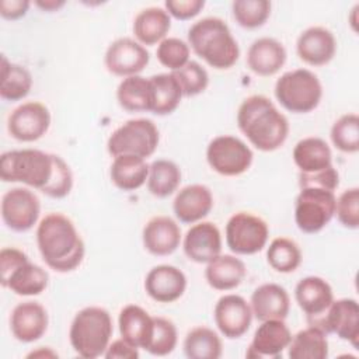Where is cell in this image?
Returning a JSON list of instances; mask_svg holds the SVG:
<instances>
[{"label":"cell","instance_id":"4","mask_svg":"<svg viewBox=\"0 0 359 359\" xmlns=\"http://www.w3.org/2000/svg\"><path fill=\"white\" fill-rule=\"evenodd\" d=\"M189 48L216 70H227L236 65L240 46L229 25L219 17H205L188 29Z\"/></svg>","mask_w":359,"mask_h":359},{"label":"cell","instance_id":"51","mask_svg":"<svg viewBox=\"0 0 359 359\" xmlns=\"http://www.w3.org/2000/svg\"><path fill=\"white\" fill-rule=\"evenodd\" d=\"M57 358V353L53 352L50 348L48 346H39V349L32 351L31 353L27 355V358Z\"/></svg>","mask_w":359,"mask_h":359},{"label":"cell","instance_id":"11","mask_svg":"<svg viewBox=\"0 0 359 359\" xmlns=\"http://www.w3.org/2000/svg\"><path fill=\"white\" fill-rule=\"evenodd\" d=\"M309 323L320 327L327 334H334L339 339L349 342L353 348H358L359 304L355 299H334L323 316L309 320Z\"/></svg>","mask_w":359,"mask_h":359},{"label":"cell","instance_id":"13","mask_svg":"<svg viewBox=\"0 0 359 359\" xmlns=\"http://www.w3.org/2000/svg\"><path fill=\"white\" fill-rule=\"evenodd\" d=\"M50 126V112L39 101L22 102L11 111L7 119V130L18 142L31 143L46 135Z\"/></svg>","mask_w":359,"mask_h":359},{"label":"cell","instance_id":"37","mask_svg":"<svg viewBox=\"0 0 359 359\" xmlns=\"http://www.w3.org/2000/svg\"><path fill=\"white\" fill-rule=\"evenodd\" d=\"M181 178L182 174L177 163L167 158L154 160L149 167L147 191L156 198H168L178 191Z\"/></svg>","mask_w":359,"mask_h":359},{"label":"cell","instance_id":"9","mask_svg":"<svg viewBox=\"0 0 359 359\" xmlns=\"http://www.w3.org/2000/svg\"><path fill=\"white\" fill-rule=\"evenodd\" d=\"M224 237L233 254L252 255L265 248L269 238V227L262 217L251 212H237L229 217Z\"/></svg>","mask_w":359,"mask_h":359},{"label":"cell","instance_id":"2","mask_svg":"<svg viewBox=\"0 0 359 359\" xmlns=\"http://www.w3.org/2000/svg\"><path fill=\"white\" fill-rule=\"evenodd\" d=\"M35 237L42 259L55 272H72L84 259V241L72 219L63 213L53 212L42 217Z\"/></svg>","mask_w":359,"mask_h":359},{"label":"cell","instance_id":"41","mask_svg":"<svg viewBox=\"0 0 359 359\" xmlns=\"http://www.w3.org/2000/svg\"><path fill=\"white\" fill-rule=\"evenodd\" d=\"M178 331L175 324L165 317H154L153 337L146 351L153 356H167L177 348Z\"/></svg>","mask_w":359,"mask_h":359},{"label":"cell","instance_id":"36","mask_svg":"<svg viewBox=\"0 0 359 359\" xmlns=\"http://www.w3.org/2000/svg\"><path fill=\"white\" fill-rule=\"evenodd\" d=\"M116 100L128 112H142L151 108V88L149 77L130 76L122 79L116 88Z\"/></svg>","mask_w":359,"mask_h":359},{"label":"cell","instance_id":"49","mask_svg":"<svg viewBox=\"0 0 359 359\" xmlns=\"http://www.w3.org/2000/svg\"><path fill=\"white\" fill-rule=\"evenodd\" d=\"M31 3L28 0H1L0 1V15L4 20H18L24 17L29 8Z\"/></svg>","mask_w":359,"mask_h":359},{"label":"cell","instance_id":"10","mask_svg":"<svg viewBox=\"0 0 359 359\" xmlns=\"http://www.w3.org/2000/svg\"><path fill=\"white\" fill-rule=\"evenodd\" d=\"M254 153L241 139L231 135L213 137L206 147L209 167L223 177H237L250 170Z\"/></svg>","mask_w":359,"mask_h":359},{"label":"cell","instance_id":"40","mask_svg":"<svg viewBox=\"0 0 359 359\" xmlns=\"http://www.w3.org/2000/svg\"><path fill=\"white\" fill-rule=\"evenodd\" d=\"M272 4L268 0H236L231 3V14L236 22L247 29L262 27L271 15Z\"/></svg>","mask_w":359,"mask_h":359},{"label":"cell","instance_id":"47","mask_svg":"<svg viewBox=\"0 0 359 359\" xmlns=\"http://www.w3.org/2000/svg\"><path fill=\"white\" fill-rule=\"evenodd\" d=\"M28 255L15 248V247H4L0 251V283H3L21 264L28 261Z\"/></svg>","mask_w":359,"mask_h":359},{"label":"cell","instance_id":"35","mask_svg":"<svg viewBox=\"0 0 359 359\" xmlns=\"http://www.w3.org/2000/svg\"><path fill=\"white\" fill-rule=\"evenodd\" d=\"M0 77V97L6 101H20L25 98L32 88L29 70L18 63L10 62L4 55H1Z\"/></svg>","mask_w":359,"mask_h":359},{"label":"cell","instance_id":"8","mask_svg":"<svg viewBox=\"0 0 359 359\" xmlns=\"http://www.w3.org/2000/svg\"><path fill=\"white\" fill-rule=\"evenodd\" d=\"M337 196L334 191L306 187L300 188L294 202V223L306 234L321 231L335 216Z\"/></svg>","mask_w":359,"mask_h":359},{"label":"cell","instance_id":"3","mask_svg":"<svg viewBox=\"0 0 359 359\" xmlns=\"http://www.w3.org/2000/svg\"><path fill=\"white\" fill-rule=\"evenodd\" d=\"M237 126L259 151H275L289 136V121L275 104L262 94L247 97L237 109Z\"/></svg>","mask_w":359,"mask_h":359},{"label":"cell","instance_id":"39","mask_svg":"<svg viewBox=\"0 0 359 359\" xmlns=\"http://www.w3.org/2000/svg\"><path fill=\"white\" fill-rule=\"evenodd\" d=\"M330 137L335 149L353 154L359 151V116L355 112L341 115L331 126Z\"/></svg>","mask_w":359,"mask_h":359},{"label":"cell","instance_id":"14","mask_svg":"<svg viewBox=\"0 0 359 359\" xmlns=\"http://www.w3.org/2000/svg\"><path fill=\"white\" fill-rule=\"evenodd\" d=\"M149 60L150 55L146 46L128 36L112 41L104 55L107 70L123 79L137 76L149 65Z\"/></svg>","mask_w":359,"mask_h":359},{"label":"cell","instance_id":"29","mask_svg":"<svg viewBox=\"0 0 359 359\" xmlns=\"http://www.w3.org/2000/svg\"><path fill=\"white\" fill-rule=\"evenodd\" d=\"M133 34L139 43L150 46L160 43L171 28V17L161 7H146L133 20Z\"/></svg>","mask_w":359,"mask_h":359},{"label":"cell","instance_id":"28","mask_svg":"<svg viewBox=\"0 0 359 359\" xmlns=\"http://www.w3.org/2000/svg\"><path fill=\"white\" fill-rule=\"evenodd\" d=\"M292 158L299 174H313L332 165L331 147L318 136L300 139L293 147Z\"/></svg>","mask_w":359,"mask_h":359},{"label":"cell","instance_id":"24","mask_svg":"<svg viewBox=\"0 0 359 359\" xmlns=\"http://www.w3.org/2000/svg\"><path fill=\"white\" fill-rule=\"evenodd\" d=\"M286 57L287 53L282 42L271 36H261L250 45L245 62L257 76L269 77L283 67Z\"/></svg>","mask_w":359,"mask_h":359},{"label":"cell","instance_id":"27","mask_svg":"<svg viewBox=\"0 0 359 359\" xmlns=\"http://www.w3.org/2000/svg\"><path fill=\"white\" fill-rule=\"evenodd\" d=\"M247 275L245 264L236 255L220 254L206 264L205 279L208 285L219 292L238 287Z\"/></svg>","mask_w":359,"mask_h":359},{"label":"cell","instance_id":"1","mask_svg":"<svg viewBox=\"0 0 359 359\" xmlns=\"http://www.w3.org/2000/svg\"><path fill=\"white\" fill-rule=\"evenodd\" d=\"M0 178L4 182H21L53 199L66 198L73 188L70 165L60 156L38 149L4 151L0 157Z\"/></svg>","mask_w":359,"mask_h":359},{"label":"cell","instance_id":"43","mask_svg":"<svg viewBox=\"0 0 359 359\" xmlns=\"http://www.w3.org/2000/svg\"><path fill=\"white\" fill-rule=\"evenodd\" d=\"M171 73L177 79L184 97L199 95L209 86V74L206 69L195 60H189L185 66Z\"/></svg>","mask_w":359,"mask_h":359},{"label":"cell","instance_id":"15","mask_svg":"<svg viewBox=\"0 0 359 359\" xmlns=\"http://www.w3.org/2000/svg\"><path fill=\"white\" fill-rule=\"evenodd\" d=\"M213 318L219 332L224 338L237 339L250 330L254 316L250 302L240 294L227 293L216 302Z\"/></svg>","mask_w":359,"mask_h":359},{"label":"cell","instance_id":"16","mask_svg":"<svg viewBox=\"0 0 359 359\" xmlns=\"http://www.w3.org/2000/svg\"><path fill=\"white\" fill-rule=\"evenodd\" d=\"M292 332L285 320H265L257 327L245 352L248 359H278L287 349Z\"/></svg>","mask_w":359,"mask_h":359},{"label":"cell","instance_id":"7","mask_svg":"<svg viewBox=\"0 0 359 359\" xmlns=\"http://www.w3.org/2000/svg\"><path fill=\"white\" fill-rule=\"evenodd\" d=\"M160 142L156 123L147 118H136L123 122L108 137L107 150L112 157L130 154L147 158L154 154Z\"/></svg>","mask_w":359,"mask_h":359},{"label":"cell","instance_id":"20","mask_svg":"<svg viewBox=\"0 0 359 359\" xmlns=\"http://www.w3.org/2000/svg\"><path fill=\"white\" fill-rule=\"evenodd\" d=\"M142 241L146 251L156 257L171 255L180 247L182 234L178 223L164 215L153 216L142 230Z\"/></svg>","mask_w":359,"mask_h":359},{"label":"cell","instance_id":"22","mask_svg":"<svg viewBox=\"0 0 359 359\" xmlns=\"http://www.w3.org/2000/svg\"><path fill=\"white\" fill-rule=\"evenodd\" d=\"M213 208V194L203 184H189L177 191L172 212L181 223L194 224L203 220Z\"/></svg>","mask_w":359,"mask_h":359},{"label":"cell","instance_id":"5","mask_svg":"<svg viewBox=\"0 0 359 359\" xmlns=\"http://www.w3.org/2000/svg\"><path fill=\"white\" fill-rule=\"evenodd\" d=\"M114 332L112 317L100 306H87L76 313L69 328L73 351L84 359L104 356Z\"/></svg>","mask_w":359,"mask_h":359},{"label":"cell","instance_id":"18","mask_svg":"<svg viewBox=\"0 0 359 359\" xmlns=\"http://www.w3.org/2000/svg\"><path fill=\"white\" fill-rule=\"evenodd\" d=\"M48 324L49 317L46 309L34 300L18 303L10 316V331L22 344H31L42 338L48 330Z\"/></svg>","mask_w":359,"mask_h":359},{"label":"cell","instance_id":"50","mask_svg":"<svg viewBox=\"0 0 359 359\" xmlns=\"http://www.w3.org/2000/svg\"><path fill=\"white\" fill-rule=\"evenodd\" d=\"M65 4H66L65 0H36V1H35V6H36L38 8H41L42 11H48V13L57 11V10H60Z\"/></svg>","mask_w":359,"mask_h":359},{"label":"cell","instance_id":"38","mask_svg":"<svg viewBox=\"0 0 359 359\" xmlns=\"http://www.w3.org/2000/svg\"><path fill=\"white\" fill-rule=\"evenodd\" d=\"M266 262L279 273L294 272L302 264V250L294 240L276 237L266 248Z\"/></svg>","mask_w":359,"mask_h":359},{"label":"cell","instance_id":"34","mask_svg":"<svg viewBox=\"0 0 359 359\" xmlns=\"http://www.w3.org/2000/svg\"><path fill=\"white\" fill-rule=\"evenodd\" d=\"M182 349L188 359H219L223 355L222 338L205 325L194 327L187 332Z\"/></svg>","mask_w":359,"mask_h":359},{"label":"cell","instance_id":"25","mask_svg":"<svg viewBox=\"0 0 359 359\" xmlns=\"http://www.w3.org/2000/svg\"><path fill=\"white\" fill-rule=\"evenodd\" d=\"M294 300L309 320L317 318L325 313L334 302L331 285L321 276H306L294 287Z\"/></svg>","mask_w":359,"mask_h":359},{"label":"cell","instance_id":"23","mask_svg":"<svg viewBox=\"0 0 359 359\" xmlns=\"http://www.w3.org/2000/svg\"><path fill=\"white\" fill-rule=\"evenodd\" d=\"M252 316L261 323L265 320H285L290 310V296L278 283H262L250 297Z\"/></svg>","mask_w":359,"mask_h":359},{"label":"cell","instance_id":"31","mask_svg":"<svg viewBox=\"0 0 359 359\" xmlns=\"http://www.w3.org/2000/svg\"><path fill=\"white\" fill-rule=\"evenodd\" d=\"M151 88V108L150 112L154 115H170L181 104L184 97L182 90L174 77L170 73H158L149 77Z\"/></svg>","mask_w":359,"mask_h":359},{"label":"cell","instance_id":"26","mask_svg":"<svg viewBox=\"0 0 359 359\" xmlns=\"http://www.w3.org/2000/svg\"><path fill=\"white\" fill-rule=\"evenodd\" d=\"M118 327L119 334L125 341L146 351L153 337L154 317L137 304H126L119 311Z\"/></svg>","mask_w":359,"mask_h":359},{"label":"cell","instance_id":"19","mask_svg":"<svg viewBox=\"0 0 359 359\" xmlns=\"http://www.w3.org/2000/svg\"><path fill=\"white\" fill-rule=\"evenodd\" d=\"M185 273L168 264L153 266L144 278V290L157 303H172L182 297L187 290Z\"/></svg>","mask_w":359,"mask_h":359},{"label":"cell","instance_id":"48","mask_svg":"<svg viewBox=\"0 0 359 359\" xmlns=\"http://www.w3.org/2000/svg\"><path fill=\"white\" fill-rule=\"evenodd\" d=\"M104 358L107 359H137L139 358V348L130 345L128 341H125L122 337L118 339H114L105 353Z\"/></svg>","mask_w":359,"mask_h":359},{"label":"cell","instance_id":"45","mask_svg":"<svg viewBox=\"0 0 359 359\" xmlns=\"http://www.w3.org/2000/svg\"><path fill=\"white\" fill-rule=\"evenodd\" d=\"M339 185V174L334 165L313 174H299V187H317L328 191H335Z\"/></svg>","mask_w":359,"mask_h":359},{"label":"cell","instance_id":"44","mask_svg":"<svg viewBox=\"0 0 359 359\" xmlns=\"http://www.w3.org/2000/svg\"><path fill=\"white\" fill-rule=\"evenodd\" d=\"M335 216L338 222L349 230L359 227V188L352 187L339 194L335 202Z\"/></svg>","mask_w":359,"mask_h":359},{"label":"cell","instance_id":"12","mask_svg":"<svg viewBox=\"0 0 359 359\" xmlns=\"http://www.w3.org/2000/svg\"><path fill=\"white\" fill-rule=\"evenodd\" d=\"M0 210L1 219L10 230L24 233L38 223L41 202L31 189L15 187L4 192Z\"/></svg>","mask_w":359,"mask_h":359},{"label":"cell","instance_id":"6","mask_svg":"<svg viewBox=\"0 0 359 359\" xmlns=\"http://www.w3.org/2000/svg\"><path fill=\"white\" fill-rule=\"evenodd\" d=\"M276 101L292 114L314 111L323 98V84L317 74L309 69L285 72L275 83Z\"/></svg>","mask_w":359,"mask_h":359},{"label":"cell","instance_id":"17","mask_svg":"<svg viewBox=\"0 0 359 359\" xmlns=\"http://www.w3.org/2000/svg\"><path fill=\"white\" fill-rule=\"evenodd\" d=\"M222 233L212 222L194 223L182 238L187 258L196 264H208L222 254Z\"/></svg>","mask_w":359,"mask_h":359},{"label":"cell","instance_id":"46","mask_svg":"<svg viewBox=\"0 0 359 359\" xmlns=\"http://www.w3.org/2000/svg\"><path fill=\"white\" fill-rule=\"evenodd\" d=\"M203 7V0H167L164 3V8L170 14V17L181 21L196 17Z\"/></svg>","mask_w":359,"mask_h":359},{"label":"cell","instance_id":"21","mask_svg":"<svg viewBox=\"0 0 359 359\" xmlns=\"http://www.w3.org/2000/svg\"><path fill=\"white\" fill-rule=\"evenodd\" d=\"M296 52L300 60L309 66H324L328 65L337 53V39L328 28L313 25L299 35Z\"/></svg>","mask_w":359,"mask_h":359},{"label":"cell","instance_id":"42","mask_svg":"<svg viewBox=\"0 0 359 359\" xmlns=\"http://www.w3.org/2000/svg\"><path fill=\"white\" fill-rule=\"evenodd\" d=\"M191 48L188 42L177 36H167L158 45L156 50L157 60L160 65L171 72H175L189 62Z\"/></svg>","mask_w":359,"mask_h":359},{"label":"cell","instance_id":"32","mask_svg":"<svg viewBox=\"0 0 359 359\" xmlns=\"http://www.w3.org/2000/svg\"><path fill=\"white\" fill-rule=\"evenodd\" d=\"M328 353L327 332L311 324L292 335L287 346L290 359H327Z\"/></svg>","mask_w":359,"mask_h":359},{"label":"cell","instance_id":"30","mask_svg":"<svg viewBox=\"0 0 359 359\" xmlns=\"http://www.w3.org/2000/svg\"><path fill=\"white\" fill-rule=\"evenodd\" d=\"M149 167L150 164L146 163V158L130 154L116 156L109 167V178L121 191H136L146 184Z\"/></svg>","mask_w":359,"mask_h":359},{"label":"cell","instance_id":"33","mask_svg":"<svg viewBox=\"0 0 359 359\" xmlns=\"http://www.w3.org/2000/svg\"><path fill=\"white\" fill-rule=\"evenodd\" d=\"M49 273L42 266L29 259L21 264L13 273L1 283L3 287L10 289L18 296H38L48 287Z\"/></svg>","mask_w":359,"mask_h":359}]
</instances>
